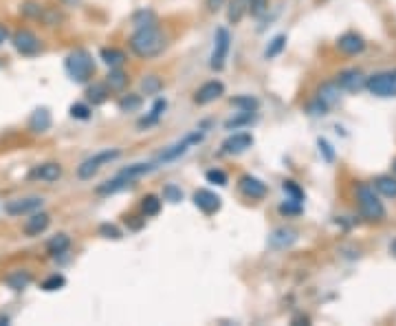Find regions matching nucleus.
<instances>
[{"label": "nucleus", "mask_w": 396, "mask_h": 326, "mask_svg": "<svg viewBox=\"0 0 396 326\" xmlns=\"http://www.w3.org/2000/svg\"><path fill=\"white\" fill-rule=\"evenodd\" d=\"M163 201L181 203V201H183V192H181V188H176L174 183H169V186H165V188H163Z\"/></svg>", "instance_id": "nucleus-38"}, {"label": "nucleus", "mask_w": 396, "mask_h": 326, "mask_svg": "<svg viewBox=\"0 0 396 326\" xmlns=\"http://www.w3.org/2000/svg\"><path fill=\"white\" fill-rule=\"evenodd\" d=\"M161 207H163V203H161V198H159V196L146 194L144 198H141V212H144V216H146V218L157 216L159 212H161Z\"/></svg>", "instance_id": "nucleus-28"}, {"label": "nucleus", "mask_w": 396, "mask_h": 326, "mask_svg": "<svg viewBox=\"0 0 396 326\" xmlns=\"http://www.w3.org/2000/svg\"><path fill=\"white\" fill-rule=\"evenodd\" d=\"M339 97H342V87H339L337 82H323L321 87L317 89V97L315 99L330 110L335 104H339Z\"/></svg>", "instance_id": "nucleus-17"}, {"label": "nucleus", "mask_w": 396, "mask_h": 326, "mask_svg": "<svg viewBox=\"0 0 396 326\" xmlns=\"http://www.w3.org/2000/svg\"><path fill=\"white\" fill-rule=\"evenodd\" d=\"M224 95V84L218 82V80H211V82H205L201 89L194 93V104L198 106H207L211 102H216Z\"/></svg>", "instance_id": "nucleus-11"}, {"label": "nucleus", "mask_w": 396, "mask_h": 326, "mask_svg": "<svg viewBox=\"0 0 396 326\" xmlns=\"http://www.w3.org/2000/svg\"><path fill=\"white\" fill-rule=\"evenodd\" d=\"M249 11V0H231L229 9H227V18L231 24H238L245 18V13Z\"/></svg>", "instance_id": "nucleus-29"}, {"label": "nucleus", "mask_w": 396, "mask_h": 326, "mask_svg": "<svg viewBox=\"0 0 396 326\" xmlns=\"http://www.w3.org/2000/svg\"><path fill=\"white\" fill-rule=\"evenodd\" d=\"M7 40H9V31H7V27L0 24V45H5Z\"/></svg>", "instance_id": "nucleus-47"}, {"label": "nucleus", "mask_w": 396, "mask_h": 326, "mask_svg": "<svg viewBox=\"0 0 396 326\" xmlns=\"http://www.w3.org/2000/svg\"><path fill=\"white\" fill-rule=\"evenodd\" d=\"M194 205L203 212V214L211 216V214H216V212L222 207V198L216 194V192H211V190H196L194 192Z\"/></svg>", "instance_id": "nucleus-10"}, {"label": "nucleus", "mask_w": 396, "mask_h": 326, "mask_svg": "<svg viewBox=\"0 0 396 326\" xmlns=\"http://www.w3.org/2000/svg\"><path fill=\"white\" fill-rule=\"evenodd\" d=\"M119 157H121L119 150H102V152H97V154H93V157H89L86 161H82V165L77 168V177L84 179V181L93 179L104 165L112 163V161L119 159Z\"/></svg>", "instance_id": "nucleus-5"}, {"label": "nucleus", "mask_w": 396, "mask_h": 326, "mask_svg": "<svg viewBox=\"0 0 396 326\" xmlns=\"http://www.w3.org/2000/svg\"><path fill=\"white\" fill-rule=\"evenodd\" d=\"M108 95H110V89H108V84L104 82H95V84H91V87L86 89V99L93 104V106H99V104H104L106 99H108Z\"/></svg>", "instance_id": "nucleus-22"}, {"label": "nucleus", "mask_w": 396, "mask_h": 326, "mask_svg": "<svg viewBox=\"0 0 396 326\" xmlns=\"http://www.w3.org/2000/svg\"><path fill=\"white\" fill-rule=\"evenodd\" d=\"M268 9V0H249V13L253 18L264 16Z\"/></svg>", "instance_id": "nucleus-41"}, {"label": "nucleus", "mask_w": 396, "mask_h": 326, "mask_svg": "<svg viewBox=\"0 0 396 326\" xmlns=\"http://www.w3.org/2000/svg\"><path fill=\"white\" fill-rule=\"evenodd\" d=\"M282 188H284L287 196L293 198V201H300V203L304 201V192H302V188L297 186L295 181H284V186H282Z\"/></svg>", "instance_id": "nucleus-39"}, {"label": "nucleus", "mask_w": 396, "mask_h": 326, "mask_svg": "<svg viewBox=\"0 0 396 326\" xmlns=\"http://www.w3.org/2000/svg\"><path fill=\"white\" fill-rule=\"evenodd\" d=\"M203 141V133H192V135H188V137H183L178 144H174V146H169L167 150H163L161 152V157L157 159V163H169V161H176V159H181L183 154H185L194 144H201Z\"/></svg>", "instance_id": "nucleus-8"}, {"label": "nucleus", "mask_w": 396, "mask_h": 326, "mask_svg": "<svg viewBox=\"0 0 396 326\" xmlns=\"http://www.w3.org/2000/svg\"><path fill=\"white\" fill-rule=\"evenodd\" d=\"M11 45H13V49H16L20 55H26V58L38 55L42 51L40 38L33 31H29V29H18L16 34L11 36Z\"/></svg>", "instance_id": "nucleus-7"}, {"label": "nucleus", "mask_w": 396, "mask_h": 326, "mask_svg": "<svg viewBox=\"0 0 396 326\" xmlns=\"http://www.w3.org/2000/svg\"><path fill=\"white\" fill-rule=\"evenodd\" d=\"M5 324H9V318H0V326H5Z\"/></svg>", "instance_id": "nucleus-50"}, {"label": "nucleus", "mask_w": 396, "mask_h": 326, "mask_svg": "<svg viewBox=\"0 0 396 326\" xmlns=\"http://www.w3.org/2000/svg\"><path fill=\"white\" fill-rule=\"evenodd\" d=\"M31 179L36 181H42V183H53L62 177V165L55 163V161H49V163H40L31 170Z\"/></svg>", "instance_id": "nucleus-18"}, {"label": "nucleus", "mask_w": 396, "mask_h": 326, "mask_svg": "<svg viewBox=\"0 0 396 326\" xmlns=\"http://www.w3.org/2000/svg\"><path fill=\"white\" fill-rule=\"evenodd\" d=\"M319 148L326 152V159L328 161H333V150H330V146H328V141H323V139H319Z\"/></svg>", "instance_id": "nucleus-46"}, {"label": "nucleus", "mask_w": 396, "mask_h": 326, "mask_svg": "<svg viewBox=\"0 0 396 326\" xmlns=\"http://www.w3.org/2000/svg\"><path fill=\"white\" fill-rule=\"evenodd\" d=\"M295 240H297V232L295 230L282 228V230H275L271 234V238H268V245L275 247V249H287V247H291L295 243Z\"/></svg>", "instance_id": "nucleus-21"}, {"label": "nucleus", "mask_w": 396, "mask_h": 326, "mask_svg": "<svg viewBox=\"0 0 396 326\" xmlns=\"http://www.w3.org/2000/svg\"><path fill=\"white\" fill-rule=\"evenodd\" d=\"M253 146V135L251 133H236L222 141V152L224 154H243Z\"/></svg>", "instance_id": "nucleus-14"}, {"label": "nucleus", "mask_w": 396, "mask_h": 326, "mask_svg": "<svg viewBox=\"0 0 396 326\" xmlns=\"http://www.w3.org/2000/svg\"><path fill=\"white\" fill-rule=\"evenodd\" d=\"M238 190L243 192L247 198H251V201H260V198L266 196V186L253 175H243L238 179Z\"/></svg>", "instance_id": "nucleus-12"}, {"label": "nucleus", "mask_w": 396, "mask_h": 326, "mask_svg": "<svg viewBox=\"0 0 396 326\" xmlns=\"http://www.w3.org/2000/svg\"><path fill=\"white\" fill-rule=\"evenodd\" d=\"M141 89H144L146 95H157V93L163 89V82H161V77H157V75H148L144 82H141Z\"/></svg>", "instance_id": "nucleus-36"}, {"label": "nucleus", "mask_w": 396, "mask_h": 326, "mask_svg": "<svg viewBox=\"0 0 396 326\" xmlns=\"http://www.w3.org/2000/svg\"><path fill=\"white\" fill-rule=\"evenodd\" d=\"M253 119H256V112H245V110H240V115H238V117H231L224 126H227L229 131H231V128L236 131V128H240V126H249Z\"/></svg>", "instance_id": "nucleus-35"}, {"label": "nucleus", "mask_w": 396, "mask_h": 326, "mask_svg": "<svg viewBox=\"0 0 396 326\" xmlns=\"http://www.w3.org/2000/svg\"><path fill=\"white\" fill-rule=\"evenodd\" d=\"M70 247V238L66 234H55L49 243H47V253L49 256H62V253H66Z\"/></svg>", "instance_id": "nucleus-27"}, {"label": "nucleus", "mask_w": 396, "mask_h": 326, "mask_svg": "<svg viewBox=\"0 0 396 326\" xmlns=\"http://www.w3.org/2000/svg\"><path fill=\"white\" fill-rule=\"evenodd\" d=\"M99 234H102L104 238H112V240H119L121 238V230L117 228V225H110V223L99 225Z\"/></svg>", "instance_id": "nucleus-43"}, {"label": "nucleus", "mask_w": 396, "mask_h": 326, "mask_svg": "<svg viewBox=\"0 0 396 326\" xmlns=\"http://www.w3.org/2000/svg\"><path fill=\"white\" fill-rule=\"evenodd\" d=\"M284 47H287V36H284V34L275 36L271 42H268V47H266V51H264V58H266V60L275 58V55H280L282 51H284Z\"/></svg>", "instance_id": "nucleus-33"}, {"label": "nucleus", "mask_w": 396, "mask_h": 326, "mask_svg": "<svg viewBox=\"0 0 396 326\" xmlns=\"http://www.w3.org/2000/svg\"><path fill=\"white\" fill-rule=\"evenodd\" d=\"M128 82H130L128 73H125V71H121L119 66L110 68V73L106 77V84H108L110 91H123L125 87H128Z\"/></svg>", "instance_id": "nucleus-26"}, {"label": "nucleus", "mask_w": 396, "mask_h": 326, "mask_svg": "<svg viewBox=\"0 0 396 326\" xmlns=\"http://www.w3.org/2000/svg\"><path fill=\"white\" fill-rule=\"evenodd\" d=\"M130 51L141 60H150V58H157V55L163 53L165 49V36L161 34V29L157 24H150V27H141L137 29L130 40Z\"/></svg>", "instance_id": "nucleus-1"}, {"label": "nucleus", "mask_w": 396, "mask_h": 326, "mask_svg": "<svg viewBox=\"0 0 396 326\" xmlns=\"http://www.w3.org/2000/svg\"><path fill=\"white\" fill-rule=\"evenodd\" d=\"M337 49L344 55H359L365 49V40L355 31H346L344 36L337 38Z\"/></svg>", "instance_id": "nucleus-15"}, {"label": "nucleus", "mask_w": 396, "mask_h": 326, "mask_svg": "<svg viewBox=\"0 0 396 326\" xmlns=\"http://www.w3.org/2000/svg\"><path fill=\"white\" fill-rule=\"evenodd\" d=\"M31 274L29 272H24V269H18V272H11L7 278H5V282L7 285L13 289V291H22V289H26L31 285Z\"/></svg>", "instance_id": "nucleus-25"}, {"label": "nucleus", "mask_w": 396, "mask_h": 326, "mask_svg": "<svg viewBox=\"0 0 396 326\" xmlns=\"http://www.w3.org/2000/svg\"><path fill=\"white\" fill-rule=\"evenodd\" d=\"M49 225H51V216L47 214V212L38 209V212H33V214H29V218L24 221L22 232L26 236H40L42 232H47Z\"/></svg>", "instance_id": "nucleus-16"}, {"label": "nucleus", "mask_w": 396, "mask_h": 326, "mask_svg": "<svg viewBox=\"0 0 396 326\" xmlns=\"http://www.w3.org/2000/svg\"><path fill=\"white\" fill-rule=\"evenodd\" d=\"M62 3H64V5H68V7H73V5H77V3H79V0H62Z\"/></svg>", "instance_id": "nucleus-48"}, {"label": "nucleus", "mask_w": 396, "mask_h": 326, "mask_svg": "<svg viewBox=\"0 0 396 326\" xmlns=\"http://www.w3.org/2000/svg\"><path fill=\"white\" fill-rule=\"evenodd\" d=\"M390 251H392V256L396 258V240H394V243H392V247H390Z\"/></svg>", "instance_id": "nucleus-49"}, {"label": "nucleus", "mask_w": 396, "mask_h": 326, "mask_svg": "<svg viewBox=\"0 0 396 326\" xmlns=\"http://www.w3.org/2000/svg\"><path fill=\"white\" fill-rule=\"evenodd\" d=\"M392 170H394V175H396V159H394V163H392Z\"/></svg>", "instance_id": "nucleus-51"}, {"label": "nucleus", "mask_w": 396, "mask_h": 326, "mask_svg": "<svg viewBox=\"0 0 396 326\" xmlns=\"http://www.w3.org/2000/svg\"><path fill=\"white\" fill-rule=\"evenodd\" d=\"M222 5H224V0H205V7H207V11H211V13L218 11Z\"/></svg>", "instance_id": "nucleus-45"}, {"label": "nucleus", "mask_w": 396, "mask_h": 326, "mask_svg": "<svg viewBox=\"0 0 396 326\" xmlns=\"http://www.w3.org/2000/svg\"><path fill=\"white\" fill-rule=\"evenodd\" d=\"M42 203L45 198L40 196H29V198H13L5 205V212L9 216H26V214H33V212L42 209Z\"/></svg>", "instance_id": "nucleus-9"}, {"label": "nucleus", "mask_w": 396, "mask_h": 326, "mask_svg": "<svg viewBox=\"0 0 396 326\" xmlns=\"http://www.w3.org/2000/svg\"><path fill=\"white\" fill-rule=\"evenodd\" d=\"M99 58H102L104 64H108L110 68H115V66H121L125 62V53L121 49H102Z\"/></svg>", "instance_id": "nucleus-30"}, {"label": "nucleus", "mask_w": 396, "mask_h": 326, "mask_svg": "<svg viewBox=\"0 0 396 326\" xmlns=\"http://www.w3.org/2000/svg\"><path fill=\"white\" fill-rule=\"evenodd\" d=\"M132 181H135V179H130V177H125L123 172H119L115 179H110V181L102 183V186L97 188V194H102V196L115 194V192H119V190L130 188V186H132Z\"/></svg>", "instance_id": "nucleus-20"}, {"label": "nucleus", "mask_w": 396, "mask_h": 326, "mask_svg": "<svg viewBox=\"0 0 396 326\" xmlns=\"http://www.w3.org/2000/svg\"><path fill=\"white\" fill-rule=\"evenodd\" d=\"M141 106H144V99L141 95H135V93H128L119 99V110L121 112H137Z\"/></svg>", "instance_id": "nucleus-31"}, {"label": "nucleus", "mask_w": 396, "mask_h": 326, "mask_svg": "<svg viewBox=\"0 0 396 326\" xmlns=\"http://www.w3.org/2000/svg\"><path fill=\"white\" fill-rule=\"evenodd\" d=\"M365 89L374 97H396V68L370 75L365 80Z\"/></svg>", "instance_id": "nucleus-4"}, {"label": "nucleus", "mask_w": 396, "mask_h": 326, "mask_svg": "<svg viewBox=\"0 0 396 326\" xmlns=\"http://www.w3.org/2000/svg\"><path fill=\"white\" fill-rule=\"evenodd\" d=\"M229 49H231V36H229L227 29H222L220 27V29L216 31V38H214V51H211L209 66L214 71H222L224 62H227Z\"/></svg>", "instance_id": "nucleus-6"}, {"label": "nucleus", "mask_w": 396, "mask_h": 326, "mask_svg": "<svg viewBox=\"0 0 396 326\" xmlns=\"http://www.w3.org/2000/svg\"><path fill=\"white\" fill-rule=\"evenodd\" d=\"M205 179L209 181V183H214V186H227L229 183V179H227V175L222 172V170H207V175H205Z\"/></svg>", "instance_id": "nucleus-40"}, {"label": "nucleus", "mask_w": 396, "mask_h": 326, "mask_svg": "<svg viewBox=\"0 0 396 326\" xmlns=\"http://www.w3.org/2000/svg\"><path fill=\"white\" fill-rule=\"evenodd\" d=\"M64 285H66V278L62 274H53V276H49L45 282H42L40 287H42V291H49L51 293V291H60Z\"/></svg>", "instance_id": "nucleus-34"}, {"label": "nucleus", "mask_w": 396, "mask_h": 326, "mask_svg": "<svg viewBox=\"0 0 396 326\" xmlns=\"http://www.w3.org/2000/svg\"><path fill=\"white\" fill-rule=\"evenodd\" d=\"M365 75L361 73L359 68H346L342 73L337 75V84L342 87L344 91H350V93H357L365 87Z\"/></svg>", "instance_id": "nucleus-13"}, {"label": "nucleus", "mask_w": 396, "mask_h": 326, "mask_svg": "<svg viewBox=\"0 0 396 326\" xmlns=\"http://www.w3.org/2000/svg\"><path fill=\"white\" fill-rule=\"evenodd\" d=\"M51 112H49V108H36L33 112H31V117H29V131L31 133H47L49 128H51Z\"/></svg>", "instance_id": "nucleus-19"}, {"label": "nucleus", "mask_w": 396, "mask_h": 326, "mask_svg": "<svg viewBox=\"0 0 396 326\" xmlns=\"http://www.w3.org/2000/svg\"><path fill=\"white\" fill-rule=\"evenodd\" d=\"M280 214L282 216H297V214H302V203L300 201H293V198H287V203H282L280 205Z\"/></svg>", "instance_id": "nucleus-37"}, {"label": "nucleus", "mask_w": 396, "mask_h": 326, "mask_svg": "<svg viewBox=\"0 0 396 326\" xmlns=\"http://www.w3.org/2000/svg\"><path fill=\"white\" fill-rule=\"evenodd\" d=\"M135 24H137V29H141V27L157 24V18H154L152 11H139L137 16H135Z\"/></svg>", "instance_id": "nucleus-42"}, {"label": "nucleus", "mask_w": 396, "mask_h": 326, "mask_svg": "<svg viewBox=\"0 0 396 326\" xmlns=\"http://www.w3.org/2000/svg\"><path fill=\"white\" fill-rule=\"evenodd\" d=\"M70 117L75 119H89L91 117V108L86 104H73L70 106Z\"/></svg>", "instance_id": "nucleus-44"}, {"label": "nucleus", "mask_w": 396, "mask_h": 326, "mask_svg": "<svg viewBox=\"0 0 396 326\" xmlns=\"http://www.w3.org/2000/svg\"><path fill=\"white\" fill-rule=\"evenodd\" d=\"M165 108H167V102H165V99H157V102H154V106L150 108L148 115H146L144 119H139V128H150V126L157 124V121L163 117Z\"/></svg>", "instance_id": "nucleus-23"}, {"label": "nucleus", "mask_w": 396, "mask_h": 326, "mask_svg": "<svg viewBox=\"0 0 396 326\" xmlns=\"http://www.w3.org/2000/svg\"><path fill=\"white\" fill-rule=\"evenodd\" d=\"M374 190L383 194L386 198H396V177L392 175H381L374 179Z\"/></svg>", "instance_id": "nucleus-24"}, {"label": "nucleus", "mask_w": 396, "mask_h": 326, "mask_svg": "<svg viewBox=\"0 0 396 326\" xmlns=\"http://www.w3.org/2000/svg\"><path fill=\"white\" fill-rule=\"evenodd\" d=\"M64 68H66L68 77L73 82L86 84L95 75V60H93V55L86 49H75V51H70L66 55Z\"/></svg>", "instance_id": "nucleus-2"}, {"label": "nucleus", "mask_w": 396, "mask_h": 326, "mask_svg": "<svg viewBox=\"0 0 396 326\" xmlns=\"http://www.w3.org/2000/svg\"><path fill=\"white\" fill-rule=\"evenodd\" d=\"M231 106L245 110V112H256L258 106H260V102H258L256 97H251V95H238V97L231 99Z\"/></svg>", "instance_id": "nucleus-32"}, {"label": "nucleus", "mask_w": 396, "mask_h": 326, "mask_svg": "<svg viewBox=\"0 0 396 326\" xmlns=\"http://www.w3.org/2000/svg\"><path fill=\"white\" fill-rule=\"evenodd\" d=\"M355 196L361 216L367 223H381L386 218V207L379 201V196L374 194V188H370L367 183H357L355 186Z\"/></svg>", "instance_id": "nucleus-3"}]
</instances>
